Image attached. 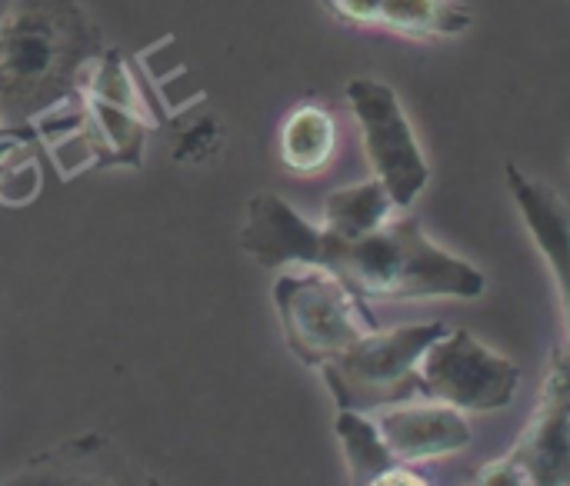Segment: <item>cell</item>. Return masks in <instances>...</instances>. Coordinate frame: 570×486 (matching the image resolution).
<instances>
[{"mask_svg":"<svg viewBox=\"0 0 570 486\" xmlns=\"http://www.w3.org/2000/svg\"><path fill=\"white\" fill-rule=\"evenodd\" d=\"M337 153V120L324 103H297L277 130L281 167L294 177H317Z\"/></svg>","mask_w":570,"mask_h":486,"instance_id":"obj_11","label":"cell"},{"mask_svg":"<svg viewBox=\"0 0 570 486\" xmlns=\"http://www.w3.org/2000/svg\"><path fill=\"white\" fill-rule=\"evenodd\" d=\"M104 50L77 0H10L0 13V120L33 127L70 107Z\"/></svg>","mask_w":570,"mask_h":486,"instance_id":"obj_2","label":"cell"},{"mask_svg":"<svg viewBox=\"0 0 570 486\" xmlns=\"http://www.w3.org/2000/svg\"><path fill=\"white\" fill-rule=\"evenodd\" d=\"M331 17L351 27H377V13L384 0H321Z\"/></svg>","mask_w":570,"mask_h":486,"instance_id":"obj_17","label":"cell"},{"mask_svg":"<svg viewBox=\"0 0 570 486\" xmlns=\"http://www.w3.org/2000/svg\"><path fill=\"white\" fill-rule=\"evenodd\" d=\"M448 330V324H407L364 334L351 350L321 367L337 410L374 414L381 407L424 397L421 357Z\"/></svg>","mask_w":570,"mask_h":486,"instance_id":"obj_5","label":"cell"},{"mask_svg":"<svg viewBox=\"0 0 570 486\" xmlns=\"http://www.w3.org/2000/svg\"><path fill=\"white\" fill-rule=\"evenodd\" d=\"M371 417L377 420L391 454L411 467L461 454L474 440L468 414L431 397L401 400V404L374 410Z\"/></svg>","mask_w":570,"mask_h":486,"instance_id":"obj_9","label":"cell"},{"mask_svg":"<svg viewBox=\"0 0 570 486\" xmlns=\"http://www.w3.org/2000/svg\"><path fill=\"white\" fill-rule=\"evenodd\" d=\"M37 130H17L0 140V204L27 207L40 194L37 167Z\"/></svg>","mask_w":570,"mask_h":486,"instance_id":"obj_15","label":"cell"},{"mask_svg":"<svg viewBox=\"0 0 570 486\" xmlns=\"http://www.w3.org/2000/svg\"><path fill=\"white\" fill-rule=\"evenodd\" d=\"M240 250L267 270L321 267L361 300H478L488 290V277L438 247L417 217H391L347 240L301 217L274 190L250 197Z\"/></svg>","mask_w":570,"mask_h":486,"instance_id":"obj_1","label":"cell"},{"mask_svg":"<svg viewBox=\"0 0 570 486\" xmlns=\"http://www.w3.org/2000/svg\"><path fill=\"white\" fill-rule=\"evenodd\" d=\"M391 484H407V486H421L428 484L424 477H417L414 470H411V464H394L387 474H381V480L374 486H391Z\"/></svg>","mask_w":570,"mask_h":486,"instance_id":"obj_18","label":"cell"},{"mask_svg":"<svg viewBox=\"0 0 570 486\" xmlns=\"http://www.w3.org/2000/svg\"><path fill=\"white\" fill-rule=\"evenodd\" d=\"M274 307L287 350L317 370L377 330L364 300L321 267H281L274 277Z\"/></svg>","mask_w":570,"mask_h":486,"instance_id":"obj_4","label":"cell"},{"mask_svg":"<svg viewBox=\"0 0 570 486\" xmlns=\"http://www.w3.org/2000/svg\"><path fill=\"white\" fill-rule=\"evenodd\" d=\"M224 143V127L214 113H204L200 120H190L187 127H180L170 140V157L177 163H187V167H197V163H207Z\"/></svg>","mask_w":570,"mask_h":486,"instance_id":"obj_16","label":"cell"},{"mask_svg":"<svg viewBox=\"0 0 570 486\" xmlns=\"http://www.w3.org/2000/svg\"><path fill=\"white\" fill-rule=\"evenodd\" d=\"M157 127L147 100L120 50L107 47L90 67L80 97L33 123L57 170L70 157L67 180L87 167H140L150 130Z\"/></svg>","mask_w":570,"mask_h":486,"instance_id":"obj_3","label":"cell"},{"mask_svg":"<svg viewBox=\"0 0 570 486\" xmlns=\"http://www.w3.org/2000/svg\"><path fill=\"white\" fill-rule=\"evenodd\" d=\"M424 397L461 414H494L514 404L521 367L468 330H448L421 357Z\"/></svg>","mask_w":570,"mask_h":486,"instance_id":"obj_8","label":"cell"},{"mask_svg":"<svg viewBox=\"0 0 570 486\" xmlns=\"http://www.w3.org/2000/svg\"><path fill=\"white\" fill-rule=\"evenodd\" d=\"M508 173V190L531 230L534 247L541 250V257L551 267L554 287H558V300H561V314H564V327H568L570 340V214L564 200L558 197L554 187L528 177L518 163L504 167ZM570 354V347H568Z\"/></svg>","mask_w":570,"mask_h":486,"instance_id":"obj_10","label":"cell"},{"mask_svg":"<svg viewBox=\"0 0 570 486\" xmlns=\"http://www.w3.org/2000/svg\"><path fill=\"white\" fill-rule=\"evenodd\" d=\"M344 93L357 120L371 173L387 187L397 210L411 207L428 190L431 167L397 90L377 77H354Z\"/></svg>","mask_w":570,"mask_h":486,"instance_id":"obj_6","label":"cell"},{"mask_svg":"<svg viewBox=\"0 0 570 486\" xmlns=\"http://www.w3.org/2000/svg\"><path fill=\"white\" fill-rule=\"evenodd\" d=\"M397 204L387 194V187L374 177L364 184L337 187L324 197V217L321 227L337 237H364L377 227H384L394 217Z\"/></svg>","mask_w":570,"mask_h":486,"instance_id":"obj_13","label":"cell"},{"mask_svg":"<svg viewBox=\"0 0 570 486\" xmlns=\"http://www.w3.org/2000/svg\"><path fill=\"white\" fill-rule=\"evenodd\" d=\"M474 23V10L461 0H384L377 27L414 40L461 37Z\"/></svg>","mask_w":570,"mask_h":486,"instance_id":"obj_12","label":"cell"},{"mask_svg":"<svg viewBox=\"0 0 570 486\" xmlns=\"http://www.w3.org/2000/svg\"><path fill=\"white\" fill-rule=\"evenodd\" d=\"M334 434L341 440L351 484L374 486L381 480V474H387L394 464H401L391 454V447H387L377 420L371 414H364V410H337Z\"/></svg>","mask_w":570,"mask_h":486,"instance_id":"obj_14","label":"cell"},{"mask_svg":"<svg viewBox=\"0 0 570 486\" xmlns=\"http://www.w3.org/2000/svg\"><path fill=\"white\" fill-rule=\"evenodd\" d=\"M481 486H570V354L558 350L538 407L501 460L481 467Z\"/></svg>","mask_w":570,"mask_h":486,"instance_id":"obj_7","label":"cell"}]
</instances>
